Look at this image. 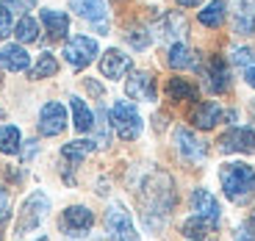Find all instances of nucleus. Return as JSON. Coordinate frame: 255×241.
Returning a JSON list of instances; mask_svg holds the SVG:
<instances>
[{
  "mask_svg": "<svg viewBox=\"0 0 255 241\" xmlns=\"http://www.w3.org/2000/svg\"><path fill=\"white\" fill-rule=\"evenodd\" d=\"M205 86H208V92H214V95L228 92L230 70H228V64H225L222 56H211L208 58V67H205Z\"/></svg>",
  "mask_w": 255,
  "mask_h": 241,
  "instance_id": "nucleus-10",
  "label": "nucleus"
},
{
  "mask_svg": "<svg viewBox=\"0 0 255 241\" xmlns=\"http://www.w3.org/2000/svg\"><path fill=\"white\" fill-rule=\"evenodd\" d=\"M56 72H58V61H56L53 53H42L39 61L31 67V78H33V81H39V78H50V75H56Z\"/></svg>",
  "mask_w": 255,
  "mask_h": 241,
  "instance_id": "nucleus-29",
  "label": "nucleus"
},
{
  "mask_svg": "<svg viewBox=\"0 0 255 241\" xmlns=\"http://www.w3.org/2000/svg\"><path fill=\"white\" fill-rule=\"evenodd\" d=\"M11 31H14V22H11V8L0 3V39H3V36H8Z\"/></svg>",
  "mask_w": 255,
  "mask_h": 241,
  "instance_id": "nucleus-30",
  "label": "nucleus"
},
{
  "mask_svg": "<svg viewBox=\"0 0 255 241\" xmlns=\"http://www.w3.org/2000/svg\"><path fill=\"white\" fill-rule=\"evenodd\" d=\"M219 180H222V189L228 194V200H233V203H247L250 197L255 194V169L242 164V161L225 164L219 169Z\"/></svg>",
  "mask_w": 255,
  "mask_h": 241,
  "instance_id": "nucleus-2",
  "label": "nucleus"
},
{
  "mask_svg": "<svg viewBox=\"0 0 255 241\" xmlns=\"http://www.w3.org/2000/svg\"><path fill=\"white\" fill-rule=\"evenodd\" d=\"M42 25H45L50 39H64L70 31V17L56 8H42Z\"/></svg>",
  "mask_w": 255,
  "mask_h": 241,
  "instance_id": "nucleus-20",
  "label": "nucleus"
},
{
  "mask_svg": "<svg viewBox=\"0 0 255 241\" xmlns=\"http://www.w3.org/2000/svg\"><path fill=\"white\" fill-rule=\"evenodd\" d=\"M67 127V111L61 103H45L39 111V133L42 136H58Z\"/></svg>",
  "mask_w": 255,
  "mask_h": 241,
  "instance_id": "nucleus-7",
  "label": "nucleus"
},
{
  "mask_svg": "<svg viewBox=\"0 0 255 241\" xmlns=\"http://www.w3.org/2000/svg\"><path fill=\"white\" fill-rule=\"evenodd\" d=\"M19 144H22V136L14 125H3L0 127V152L6 155H17L19 152Z\"/></svg>",
  "mask_w": 255,
  "mask_h": 241,
  "instance_id": "nucleus-27",
  "label": "nucleus"
},
{
  "mask_svg": "<svg viewBox=\"0 0 255 241\" xmlns=\"http://www.w3.org/2000/svg\"><path fill=\"white\" fill-rule=\"evenodd\" d=\"M225 8H228L225 6V0H211L208 6L200 11V22H203L205 28H219L225 22V14H228Z\"/></svg>",
  "mask_w": 255,
  "mask_h": 241,
  "instance_id": "nucleus-26",
  "label": "nucleus"
},
{
  "mask_svg": "<svg viewBox=\"0 0 255 241\" xmlns=\"http://www.w3.org/2000/svg\"><path fill=\"white\" fill-rule=\"evenodd\" d=\"M178 6H183V8H194V6H200L203 0H175Z\"/></svg>",
  "mask_w": 255,
  "mask_h": 241,
  "instance_id": "nucleus-36",
  "label": "nucleus"
},
{
  "mask_svg": "<svg viewBox=\"0 0 255 241\" xmlns=\"http://www.w3.org/2000/svg\"><path fill=\"white\" fill-rule=\"evenodd\" d=\"M70 6L78 17L89 19V22L100 25V31H106V14H109L106 0H70Z\"/></svg>",
  "mask_w": 255,
  "mask_h": 241,
  "instance_id": "nucleus-14",
  "label": "nucleus"
},
{
  "mask_svg": "<svg viewBox=\"0 0 255 241\" xmlns=\"http://www.w3.org/2000/svg\"><path fill=\"white\" fill-rule=\"evenodd\" d=\"M222 152H255V130L253 127H233L219 139Z\"/></svg>",
  "mask_w": 255,
  "mask_h": 241,
  "instance_id": "nucleus-9",
  "label": "nucleus"
},
{
  "mask_svg": "<svg viewBox=\"0 0 255 241\" xmlns=\"http://www.w3.org/2000/svg\"><path fill=\"white\" fill-rule=\"evenodd\" d=\"M14 36H17L19 45H31V42H36L39 39V22L31 17V14H22L19 22L14 25Z\"/></svg>",
  "mask_w": 255,
  "mask_h": 241,
  "instance_id": "nucleus-25",
  "label": "nucleus"
},
{
  "mask_svg": "<svg viewBox=\"0 0 255 241\" xmlns=\"http://www.w3.org/2000/svg\"><path fill=\"white\" fill-rule=\"evenodd\" d=\"M175 144H178L180 155H183L186 161H194V164L203 161L205 152H208V150H205V144L191 133L189 127H178V130H175Z\"/></svg>",
  "mask_w": 255,
  "mask_h": 241,
  "instance_id": "nucleus-12",
  "label": "nucleus"
},
{
  "mask_svg": "<svg viewBox=\"0 0 255 241\" xmlns=\"http://www.w3.org/2000/svg\"><path fill=\"white\" fill-rule=\"evenodd\" d=\"M222 117H225L222 108H219V103H214V100L197 103L194 111H191V122H194V127H200V130H211L217 122H222Z\"/></svg>",
  "mask_w": 255,
  "mask_h": 241,
  "instance_id": "nucleus-16",
  "label": "nucleus"
},
{
  "mask_svg": "<svg viewBox=\"0 0 255 241\" xmlns=\"http://www.w3.org/2000/svg\"><path fill=\"white\" fill-rule=\"evenodd\" d=\"M95 225V214L89 208H83V205H72L61 214V230L70 236H81Z\"/></svg>",
  "mask_w": 255,
  "mask_h": 241,
  "instance_id": "nucleus-8",
  "label": "nucleus"
},
{
  "mask_svg": "<svg viewBox=\"0 0 255 241\" xmlns=\"http://www.w3.org/2000/svg\"><path fill=\"white\" fill-rule=\"evenodd\" d=\"M8 219V194L3 189H0V225Z\"/></svg>",
  "mask_w": 255,
  "mask_h": 241,
  "instance_id": "nucleus-34",
  "label": "nucleus"
},
{
  "mask_svg": "<svg viewBox=\"0 0 255 241\" xmlns=\"http://www.w3.org/2000/svg\"><path fill=\"white\" fill-rule=\"evenodd\" d=\"M106 230L111 241H139V233L133 228V219L122 203H114L106 211Z\"/></svg>",
  "mask_w": 255,
  "mask_h": 241,
  "instance_id": "nucleus-5",
  "label": "nucleus"
},
{
  "mask_svg": "<svg viewBox=\"0 0 255 241\" xmlns=\"http://www.w3.org/2000/svg\"><path fill=\"white\" fill-rule=\"evenodd\" d=\"M211 233H217V219H205V216H191L183 222V236L189 239H208Z\"/></svg>",
  "mask_w": 255,
  "mask_h": 241,
  "instance_id": "nucleus-22",
  "label": "nucleus"
},
{
  "mask_svg": "<svg viewBox=\"0 0 255 241\" xmlns=\"http://www.w3.org/2000/svg\"><path fill=\"white\" fill-rule=\"evenodd\" d=\"M155 31H158V36L161 39H169V42H178L180 36H183L186 31H189V25H186V19H183V14H178V11H164L158 17V22H155Z\"/></svg>",
  "mask_w": 255,
  "mask_h": 241,
  "instance_id": "nucleus-15",
  "label": "nucleus"
},
{
  "mask_svg": "<svg viewBox=\"0 0 255 241\" xmlns=\"http://www.w3.org/2000/svg\"><path fill=\"white\" fill-rule=\"evenodd\" d=\"M106 111H97V130H100V139H97V144H109V125H106Z\"/></svg>",
  "mask_w": 255,
  "mask_h": 241,
  "instance_id": "nucleus-33",
  "label": "nucleus"
},
{
  "mask_svg": "<svg viewBox=\"0 0 255 241\" xmlns=\"http://www.w3.org/2000/svg\"><path fill=\"white\" fill-rule=\"evenodd\" d=\"M244 78H247V83H250V86L255 89V64H253V67H247V72H244Z\"/></svg>",
  "mask_w": 255,
  "mask_h": 241,
  "instance_id": "nucleus-35",
  "label": "nucleus"
},
{
  "mask_svg": "<svg viewBox=\"0 0 255 241\" xmlns=\"http://www.w3.org/2000/svg\"><path fill=\"white\" fill-rule=\"evenodd\" d=\"M233 25L239 33L255 31V0H236L233 3Z\"/></svg>",
  "mask_w": 255,
  "mask_h": 241,
  "instance_id": "nucleus-18",
  "label": "nucleus"
},
{
  "mask_svg": "<svg viewBox=\"0 0 255 241\" xmlns=\"http://www.w3.org/2000/svg\"><path fill=\"white\" fill-rule=\"evenodd\" d=\"M47 211H50V200L42 191H33L25 203H22V211H19V219H17V233L25 236L31 230H36L39 225L45 222Z\"/></svg>",
  "mask_w": 255,
  "mask_h": 241,
  "instance_id": "nucleus-4",
  "label": "nucleus"
},
{
  "mask_svg": "<svg viewBox=\"0 0 255 241\" xmlns=\"http://www.w3.org/2000/svg\"><path fill=\"white\" fill-rule=\"evenodd\" d=\"M166 95L172 97V100H197V89L186 78H172V81L166 83Z\"/></svg>",
  "mask_w": 255,
  "mask_h": 241,
  "instance_id": "nucleus-28",
  "label": "nucleus"
},
{
  "mask_svg": "<svg viewBox=\"0 0 255 241\" xmlns=\"http://www.w3.org/2000/svg\"><path fill=\"white\" fill-rule=\"evenodd\" d=\"M139 203H141V211H144L147 225H150L153 214H158L161 222H164V216L172 211V203H175V191H172V180H169V175H164V172L150 175L147 183L141 186Z\"/></svg>",
  "mask_w": 255,
  "mask_h": 241,
  "instance_id": "nucleus-1",
  "label": "nucleus"
},
{
  "mask_svg": "<svg viewBox=\"0 0 255 241\" xmlns=\"http://www.w3.org/2000/svg\"><path fill=\"white\" fill-rule=\"evenodd\" d=\"M253 50L250 47H239V50H233V61L239 64V67H253Z\"/></svg>",
  "mask_w": 255,
  "mask_h": 241,
  "instance_id": "nucleus-32",
  "label": "nucleus"
},
{
  "mask_svg": "<svg viewBox=\"0 0 255 241\" xmlns=\"http://www.w3.org/2000/svg\"><path fill=\"white\" fill-rule=\"evenodd\" d=\"M111 125H114V130H117L120 139H125V141L139 139V133H141V117H139V111H136L133 103L117 100L114 108H111Z\"/></svg>",
  "mask_w": 255,
  "mask_h": 241,
  "instance_id": "nucleus-3",
  "label": "nucleus"
},
{
  "mask_svg": "<svg viewBox=\"0 0 255 241\" xmlns=\"http://www.w3.org/2000/svg\"><path fill=\"white\" fill-rule=\"evenodd\" d=\"M128 42H130L136 50H141V47L150 45V33H147V31H130V33H128Z\"/></svg>",
  "mask_w": 255,
  "mask_h": 241,
  "instance_id": "nucleus-31",
  "label": "nucleus"
},
{
  "mask_svg": "<svg viewBox=\"0 0 255 241\" xmlns=\"http://www.w3.org/2000/svg\"><path fill=\"white\" fill-rule=\"evenodd\" d=\"M0 67L8 72H25L31 67V56L22 45H6L0 47Z\"/></svg>",
  "mask_w": 255,
  "mask_h": 241,
  "instance_id": "nucleus-17",
  "label": "nucleus"
},
{
  "mask_svg": "<svg viewBox=\"0 0 255 241\" xmlns=\"http://www.w3.org/2000/svg\"><path fill=\"white\" fill-rule=\"evenodd\" d=\"M97 56V42L89 36H72L67 39V45H64V58L70 67L75 70H83V67H89Z\"/></svg>",
  "mask_w": 255,
  "mask_h": 241,
  "instance_id": "nucleus-6",
  "label": "nucleus"
},
{
  "mask_svg": "<svg viewBox=\"0 0 255 241\" xmlns=\"http://www.w3.org/2000/svg\"><path fill=\"white\" fill-rule=\"evenodd\" d=\"M70 108H72V125L78 133H89L95 127V114L89 111V106L81 97H70Z\"/></svg>",
  "mask_w": 255,
  "mask_h": 241,
  "instance_id": "nucleus-21",
  "label": "nucleus"
},
{
  "mask_svg": "<svg viewBox=\"0 0 255 241\" xmlns=\"http://www.w3.org/2000/svg\"><path fill=\"white\" fill-rule=\"evenodd\" d=\"M191 208L197 216H205V219H219V203L217 197L211 194L208 189H194L191 191Z\"/></svg>",
  "mask_w": 255,
  "mask_h": 241,
  "instance_id": "nucleus-19",
  "label": "nucleus"
},
{
  "mask_svg": "<svg viewBox=\"0 0 255 241\" xmlns=\"http://www.w3.org/2000/svg\"><path fill=\"white\" fill-rule=\"evenodd\" d=\"M166 64H169L172 70H186V67H194V64H197V58H194V53H191L183 42H175V45L169 47Z\"/></svg>",
  "mask_w": 255,
  "mask_h": 241,
  "instance_id": "nucleus-24",
  "label": "nucleus"
},
{
  "mask_svg": "<svg viewBox=\"0 0 255 241\" xmlns=\"http://www.w3.org/2000/svg\"><path fill=\"white\" fill-rule=\"evenodd\" d=\"M95 147H97V141H83V139L70 141V144H64L61 158L70 166H78V164H83V158H89V152L95 150Z\"/></svg>",
  "mask_w": 255,
  "mask_h": 241,
  "instance_id": "nucleus-23",
  "label": "nucleus"
},
{
  "mask_svg": "<svg viewBox=\"0 0 255 241\" xmlns=\"http://www.w3.org/2000/svg\"><path fill=\"white\" fill-rule=\"evenodd\" d=\"M125 92H128V97H133V100L153 103L155 100V78L150 75V72H133L125 83Z\"/></svg>",
  "mask_w": 255,
  "mask_h": 241,
  "instance_id": "nucleus-13",
  "label": "nucleus"
},
{
  "mask_svg": "<svg viewBox=\"0 0 255 241\" xmlns=\"http://www.w3.org/2000/svg\"><path fill=\"white\" fill-rule=\"evenodd\" d=\"M130 56H125L122 50H106L100 58V72L103 78H111V81H120L130 72Z\"/></svg>",
  "mask_w": 255,
  "mask_h": 241,
  "instance_id": "nucleus-11",
  "label": "nucleus"
},
{
  "mask_svg": "<svg viewBox=\"0 0 255 241\" xmlns=\"http://www.w3.org/2000/svg\"><path fill=\"white\" fill-rule=\"evenodd\" d=\"M0 117H3V111H0Z\"/></svg>",
  "mask_w": 255,
  "mask_h": 241,
  "instance_id": "nucleus-37",
  "label": "nucleus"
}]
</instances>
